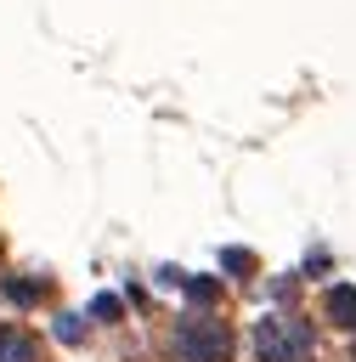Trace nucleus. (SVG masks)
I'll list each match as a JSON object with an SVG mask.
<instances>
[{
    "mask_svg": "<svg viewBox=\"0 0 356 362\" xmlns=\"http://www.w3.org/2000/svg\"><path fill=\"white\" fill-rule=\"evenodd\" d=\"M170 351H175V362H232V328H226V317L186 311L170 328Z\"/></svg>",
    "mask_w": 356,
    "mask_h": 362,
    "instance_id": "obj_1",
    "label": "nucleus"
},
{
    "mask_svg": "<svg viewBox=\"0 0 356 362\" xmlns=\"http://www.w3.org/2000/svg\"><path fill=\"white\" fill-rule=\"evenodd\" d=\"M254 356L260 362H311L316 356V339H311V322L299 317H260L254 322Z\"/></svg>",
    "mask_w": 356,
    "mask_h": 362,
    "instance_id": "obj_2",
    "label": "nucleus"
},
{
    "mask_svg": "<svg viewBox=\"0 0 356 362\" xmlns=\"http://www.w3.org/2000/svg\"><path fill=\"white\" fill-rule=\"evenodd\" d=\"M0 362H45V351H40V339H34V334H23V328L0 322Z\"/></svg>",
    "mask_w": 356,
    "mask_h": 362,
    "instance_id": "obj_3",
    "label": "nucleus"
},
{
    "mask_svg": "<svg viewBox=\"0 0 356 362\" xmlns=\"http://www.w3.org/2000/svg\"><path fill=\"white\" fill-rule=\"evenodd\" d=\"M322 317H333L339 328H356V283H333L322 294Z\"/></svg>",
    "mask_w": 356,
    "mask_h": 362,
    "instance_id": "obj_4",
    "label": "nucleus"
},
{
    "mask_svg": "<svg viewBox=\"0 0 356 362\" xmlns=\"http://www.w3.org/2000/svg\"><path fill=\"white\" fill-rule=\"evenodd\" d=\"M220 260H226V266H232L237 277H249V266H254V255H249V249H226Z\"/></svg>",
    "mask_w": 356,
    "mask_h": 362,
    "instance_id": "obj_5",
    "label": "nucleus"
},
{
    "mask_svg": "<svg viewBox=\"0 0 356 362\" xmlns=\"http://www.w3.org/2000/svg\"><path fill=\"white\" fill-rule=\"evenodd\" d=\"M96 317H102V322H119V300L102 294V300H96Z\"/></svg>",
    "mask_w": 356,
    "mask_h": 362,
    "instance_id": "obj_6",
    "label": "nucleus"
},
{
    "mask_svg": "<svg viewBox=\"0 0 356 362\" xmlns=\"http://www.w3.org/2000/svg\"><path fill=\"white\" fill-rule=\"evenodd\" d=\"M186 294H192V300H209V294H215V283H209V277H198V283H186Z\"/></svg>",
    "mask_w": 356,
    "mask_h": 362,
    "instance_id": "obj_7",
    "label": "nucleus"
}]
</instances>
